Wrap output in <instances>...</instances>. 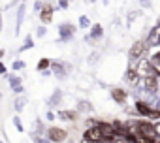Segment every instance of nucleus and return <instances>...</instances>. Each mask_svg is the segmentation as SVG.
Listing matches in <instances>:
<instances>
[{
	"label": "nucleus",
	"mask_w": 160,
	"mask_h": 143,
	"mask_svg": "<svg viewBox=\"0 0 160 143\" xmlns=\"http://www.w3.org/2000/svg\"><path fill=\"white\" fill-rule=\"evenodd\" d=\"M10 87L15 94H21L23 92V85H21V77L17 76H10Z\"/></svg>",
	"instance_id": "f3484780"
},
{
	"label": "nucleus",
	"mask_w": 160,
	"mask_h": 143,
	"mask_svg": "<svg viewBox=\"0 0 160 143\" xmlns=\"http://www.w3.org/2000/svg\"><path fill=\"white\" fill-rule=\"evenodd\" d=\"M149 58H151L152 66H154V68H156V70L160 72V51H154V53H152V55H151Z\"/></svg>",
	"instance_id": "412c9836"
},
{
	"label": "nucleus",
	"mask_w": 160,
	"mask_h": 143,
	"mask_svg": "<svg viewBox=\"0 0 160 143\" xmlns=\"http://www.w3.org/2000/svg\"><path fill=\"white\" fill-rule=\"evenodd\" d=\"M108 2H109V0H104V4H108Z\"/></svg>",
	"instance_id": "72a5a7b5"
},
{
	"label": "nucleus",
	"mask_w": 160,
	"mask_h": 143,
	"mask_svg": "<svg viewBox=\"0 0 160 143\" xmlns=\"http://www.w3.org/2000/svg\"><path fill=\"white\" fill-rule=\"evenodd\" d=\"M124 79H126V83H130V85H138L139 81H141V76L138 74V70L134 68V66H128V70H126V74H124Z\"/></svg>",
	"instance_id": "9b49d317"
},
{
	"label": "nucleus",
	"mask_w": 160,
	"mask_h": 143,
	"mask_svg": "<svg viewBox=\"0 0 160 143\" xmlns=\"http://www.w3.org/2000/svg\"><path fill=\"white\" fill-rule=\"evenodd\" d=\"M145 43H147V47H149V49H151V47H154V45H160V21H158L151 30H149Z\"/></svg>",
	"instance_id": "423d86ee"
},
{
	"label": "nucleus",
	"mask_w": 160,
	"mask_h": 143,
	"mask_svg": "<svg viewBox=\"0 0 160 143\" xmlns=\"http://www.w3.org/2000/svg\"><path fill=\"white\" fill-rule=\"evenodd\" d=\"M100 122H102V121H98V119H92V117H89V119L85 121L87 128H98V126H100Z\"/></svg>",
	"instance_id": "4be33fe9"
},
{
	"label": "nucleus",
	"mask_w": 160,
	"mask_h": 143,
	"mask_svg": "<svg viewBox=\"0 0 160 143\" xmlns=\"http://www.w3.org/2000/svg\"><path fill=\"white\" fill-rule=\"evenodd\" d=\"M13 124H15V128L19 130V132H23L25 128H23V122H21V119L19 117H13Z\"/></svg>",
	"instance_id": "cd10ccee"
},
{
	"label": "nucleus",
	"mask_w": 160,
	"mask_h": 143,
	"mask_svg": "<svg viewBox=\"0 0 160 143\" xmlns=\"http://www.w3.org/2000/svg\"><path fill=\"white\" fill-rule=\"evenodd\" d=\"M47 139H51L53 143H62L68 139V130H64L60 126H51L47 130Z\"/></svg>",
	"instance_id": "7ed1b4c3"
},
{
	"label": "nucleus",
	"mask_w": 160,
	"mask_h": 143,
	"mask_svg": "<svg viewBox=\"0 0 160 143\" xmlns=\"http://www.w3.org/2000/svg\"><path fill=\"white\" fill-rule=\"evenodd\" d=\"M47 4V0H36V2H34V12L36 13H40L42 10H43V6Z\"/></svg>",
	"instance_id": "a878e982"
},
{
	"label": "nucleus",
	"mask_w": 160,
	"mask_h": 143,
	"mask_svg": "<svg viewBox=\"0 0 160 143\" xmlns=\"http://www.w3.org/2000/svg\"><path fill=\"white\" fill-rule=\"evenodd\" d=\"M77 111H79V113H81V111H92V106L87 104V102H79V104H77Z\"/></svg>",
	"instance_id": "b1692460"
},
{
	"label": "nucleus",
	"mask_w": 160,
	"mask_h": 143,
	"mask_svg": "<svg viewBox=\"0 0 160 143\" xmlns=\"http://www.w3.org/2000/svg\"><path fill=\"white\" fill-rule=\"evenodd\" d=\"M60 100H62V91L57 89V91L53 92V96L49 98V107H57V106L60 104Z\"/></svg>",
	"instance_id": "a211bd4d"
},
{
	"label": "nucleus",
	"mask_w": 160,
	"mask_h": 143,
	"mask_svg": "<svg viewBox=\"0 0 160 143\" xmlns=\"http://www.w3.org/2000/svg\"><path fill=\"white\" fill-rule=\"evenodd\" d=\"M102 36H104V28H102V25H92V27H91V34H89L85 40L91 43V42H96V40H100Z\"/></svg>",
	"instance_id": "4468645a"
},
{
	"label": "nucleus",
	"mask_w": 160,
	"mask_h": 143,
	"mask_svg": "<svg viewBox=\"0 0 160 143\" xmlns=\"http://www.w3.org/2000/svg\"><path fill=\"white\" fill-rule=\"evenodd\" d=\"M81 143H87V141H81Z\"/></svg>",
	"instance_id": "f704fd0d"
},
{
	"label": "nucleus",
	"mask_w": 160,
	"mask_h": 143,
	"mask_svg": "<svg viewBox=\"0 0 160 143\" xmlns=\"http://www.w3.org/2000/svg\"><path fill=\"white\" fill-rule=\"evenodd\" d=\"M138 134L149 141H154L156 139V126L151 122V121H138Z\"/></svg>",
	"instance_id": "f03ea898"
},
{
	"label": "nucleus",
	"mask_w": 160,
	"mask_h": 143,
	"mask_svg": "<svg viewBox=\"0 0 160 143\" xmlns=\"http://www.w3.org/2000/svg\"><path fill=\"white\" fill-rule=\"evenodd\" d=\"M154 126H156V134H158V136H160V122H156V124H154Z\"/></svg>",
	"instance_id": "473e14b6"
},
{
	"label": "nucleus",
	"mask_w": 160,
	"mask_h": 143,
	"mask_svg": "<svg viewBox=\"0 0 160 143\" xmlns=\"http://www.w3.org/2000/svg\"><path fill=\"white\" fill-rule=\"evenodd\" d=\"M51 64H53V60H49V58H45V57H43V58H40V60H38V66H36V68H38V72H45Z\"/></svg>",
	"instance_id": "6ab92c4d"
},
{
	"label": "nucleus",
	"mask_w": 160,
	"mask_h": 143,
	"mask_svg": "<svg viewBox=\"0 0 160 143\" xmlns=\"http://www.w3.org/2000/svg\"><path fill=\"white\" fill-rule=\"evenodd\" d=\"M45 32H47V28H45V27H40V28H38V32H36V34H38V36H40V38H42V36H45Z\"/></svg>",
	"instance_id": "7c9ffc66"
},
{
	"label": "nucleus",
	"mask_w": 160,
	"mask_h": 143,
	"mask_svg": "<svg viewBox=\"0 0 160 143\" xmlns=\"http://www.w3.org/2000/svg\"><path fill=\"white\" fill-rule=\"evenodd\" d=\"M25 13H27V4L21 2L19 8H17V21H15V34H19L21 30V25H23V19H25Z\"/></svg>",
	"instance_id": "2eb2a0df"
},
{
	"label": "nucleus",
	"mask_w": 160,
	"mask_h": 143,
	"mask_svg": "<svg viewBox=\"0 0 160 143\" xmlns=\"http://www.w3.org/2000/svg\"><path fill=\"white\" fill-rule=\"evenodd\" d=\"M91 2H94V0H91Z\"/></svg>",
	"instance_id": "e433bc0d"
},
{
	"label": "nucleus",
	"mask_w": 160,
	"mask_h": 143,
	"mask_svg": "<svg viewBox=\"0 0 160 143\" xmlns=\"http://www.w3.org/2000/svg\"><path fill=\"white\" fill-rule=\"evenodd\" d=\"M147 51H149L147 43H145L143 40H138V42L132 43V47H130V51H128V60L134 64V62H138L139 58H143Z\"/></svg>",
	"instance_id": "f257e3e1"
},
{
	"label": "nucleus",
	"mask_w": 160,
	"mask_h": 143,
	"mask_svg": "<svg viewBox=\"0 0 160 143\" xmlns=\"http://www.w3.org/2000/svg\"><path fill=\"white\" fill-rule=\"evenodd\" d=\"M25 62L23 60H13V64H12V68H13V72H19V70H25Z\"/></svg>",
	"instance_id": "bb28decb"
},
{
	"label": "nucleus",
	"mask_w": 160,
	"mask_h": 143,
	"mask_svg": "<svg viewBox=\"0 0 160 143\" xmlns=\"http://www.w3.org/2000/svg\"><path fill=\"white\" fill-rule=\"evenodd\" d=\"M98 128L102 130V134H104V137H106V139H113V137L117 136V130H115V126H113V122H108V121H102Z\"/></svg>",
	"instance_id": "9d476101"
},
{
	"label": "nucleus",
	"mask_w": 160,
	"mask_h": 143,
	"mask_svg": "<svg viewBox=\"0 0 160 143\" xmlns=\"http://www.w3.org/2000/svg\"><path fill=\"white\" fill-rule=\"evenodd\" d=\"M73 34H75V25H72V23H62V25L58 27L60 42H68V40H72Z\"/></svg>",
	"instance_id": "0eeeda50"
},
{
	"label": "nucleus",
	"mask_w": 160,
	"mask_h": 143,
	"mask_svg": "<svg viewBox=\"0 0 160 143\" xmlns=\"http://www.w3.org/2000/svg\"><path fill=\"white\" fill-rule=\"evenodd\" d=\"M23 2H27V0H23Z\"/></svg>",
	"instance_id": "c9c22d12"
},
{
	"label": "nucleus",
	"mask_w": 160,
	"mask_h": 143,
	"mask_svg": "<svg viewBox=\"0 0 160 143\" xmlns=\"http://www.w3.org/2000/svg\"><path fill=\"white\" fill-rule=\"evenodd\" d=\"M45 119H47V121H53V119H57V117H55V113H53V111H47Z\"/></svg>",
	"instance_id": "2f4dec72"
},
{
	"label": "nucleus",
	"mask_w": 160,
	"mask_h": 143,
	"mask_svg": "<svg viewBox=\"0 0 160 143\" xmlns=\"http://www.w3.org/2000/svg\"><path fill=\"white\" fill-rule=\"evenodd\" d=\"M68 2H70V0H58V8L66 10V8H68Z\"/></svg>",
	"instance_id": "c85d7f7f"
},
{
	"label": "nucleus",
	"mask_w": 160,
	"mask_h": 143,
	"mask_svg": "<svg viewBox=\"0 0 160 143\" xmlns=\"http://www.w3.org/2000/svg\"><path fill=\"white\" fill-rule=\"evenodd\" d=\"M111 98H113V102H117V104H126V98H128V92L124 91V89H121V87H115V89H111Z\"/></svg>",
	"instance_id": "f8f14e48"
},
{
	"label": "nucleus",
	"mask_w": 160,
	"mask_h": 143,
	"mask_svg": "<svg viewBox=\"0 0 160 143\" xmlns=\"http://www.w3.org/2000/svg\"><path fill=\"white\" fill-rule=\"evenodd\" d=\"M64 68H66V64H62V62H57V60H53V64H51V70L55 72V76H57L58 79H64V77H66V74H64Z\"/></svg>",
	"instance_id": "dca6fc26"
},
{
	"label": "nucleus",
	"mask_w": 160,
	"mask_h": 143,
	"mask_svg": "<svg viewBox=\"0 0 160 143\" xmlns=\"http://www.w3.org/2000/svg\"><path fill=\"white\" fill-rule=\"evenodd\" d=\"M79 27H81V28H91V19L87 15H81V17H79Z\"/></svg>",
	"instance_id": "5701e85b"
},
{
	"label": "nucleus",
	"mask_w": 160,
	"mask_h": 143,
	"mask_svg": "<svg viewBox=\"0 0 160 143\" xmlns=\"http://www.w3.org/2000/svg\"><path fill=\"white\" fill-rule=\"evenodd\" d=\"M25 106H27V98H23V96L15 98V102H13V107H15V111H17V113H21V111L25 109Z\"/></svg>",
	"instance_id": "aec40b11"
},
{
	"label": "nucleus",
	"mask_w": 160,
	"mask_h": 143,
	"mask_svg": "<svg viewBox=\"0 0 160 143\" xmlns=\"http://www.w3.org/2000/svg\"><path fill=\"white\" fill-rule=\"evenodd\" d=\"M104 139L106 137L100 128H85V132H83V141H87V143H102Z\"/></svg>",
	"instance_id": "20e7f679"
},
{
	"label": "nucleus",
	"mask_w": 160,
	"mask_h": 143,
	"mask_svg": "<svg viewBox=\"0 0 160 143\" xmlns=\"http://www.w3.org/2000/svg\"><path fill=\"white\" fill-rule=\"evenodd\" d=\"M57 117L60 121H68V122H75L77 117H79V111L77 109H58Z\"/></svg>",
	"instance_id": "6e6552de"
},
{
	"label": "nucleus",
	"mask_w": 160,
	"mask_h": 143,
	"mask_svg": "<svg viewBox=\"0 0 160 143\" xmlns=\"http://www.w3.org/2000/svg\"><path fill=\"white\" fill-rule=\"evenodd\" d=\"M134 107H136V111H138L141 117H149V115H151V111L154 109V107H151V106H149V102H145V100H138V102L134 104Z\"/></svg>",
	"instance_id": "ddd939ff"
},
{
	"label": "nucleus",
	"mask_w": 160,
	"mask_h": 143,
	"mask_svg": "<svg viewBox=\"0 0 160 143\" xmlns=\"http://www.w3.org/2000/svg\"><path fill=\"white\" fill-rule=\"evenodd\" d=\"M141 87L147 94H156L158 92V77L156 76H149V77H141Z\"/></svg>",
	"instance_id": "39448f33"
},
{
	"label": "nucleus",
	"mask_w": 160,
	"mask_h": 143,
	"mask_svg": "<svg viewBox=\"0 0 160 143\" xmlns=\"http://www.w3.org/2000/svg\"><path fill=\"white\" fill-rule=\"evenodd\" d=\"M138 2H139L143 8H151V0H138Z\"/></svg>",
	"instance_id": "c756f323"
},
{
	"label": "nucleus",
	"mask_w": 160,
	"mask_h": 143,
	"mask_svg": "<svg viewBox=\"0 0 160 143\" xmlns=\"http://www.w3.org/2000/svg\"><path fill=\"white\" fill-rule=\"evenodd\" d=\"M53 13H55V8H53L49 2H47V4L43 6V10H42L38 15H40V21H42L43 25H49V23L53 21Z\"/></svg>",
	"instance_id": "1a4fd4ad"
},
{
	"label": "nucleus",
	"mask_w": 160,
	"mask_h": 143,
	"mask_svg": "<svg viewBox=\"0 0 160 143\" xmlns=\"http://www.w3.org/2000/svg\"><path fill=\"white\" fill-rule=\"evenodd\" d=\"M34 47V42H32V38L30 36H27V40H25V43L21 45V49L19 51H27V49H32Z\"/></svg>",
	"instance_id": "393cba45"
}]
</instances>
